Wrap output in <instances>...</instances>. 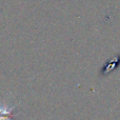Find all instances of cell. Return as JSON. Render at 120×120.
Instances as JSON below:
<instances>
[{"label":"cell","mask_w":120,"mask_h":120,"mask_svg":"<svg viewBox=\"0 0 120 120\" xmlns=\"http://www.w3.org/2000/svg\"><path fill=\"white\" fill-rule=\"evenodd\" d=\"M15 106L8 108V105H0V120H14V112Z\"/></svg>","instance_id":"1"}]
</instances>
